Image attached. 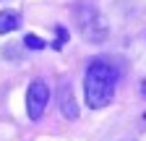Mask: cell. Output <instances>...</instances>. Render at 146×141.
<instances>
[{
	"label": "cell",
	"mask_w": 146,
	"mask_h": 141,
	"mask_svg": "<svg viewBox=\"0 0 146 141\" xmlns=\"http://www.w3.org/2000/svg\"><path fill=\"white\" fill-rule=\"evenodd\" d=\"M58 102H60V110L65 118H78V107H76V97H73V89L68 86V81L60 84V92H58Z\"/></svg>",
	"instance_id": "cell-4"
},
{
	"label": "cell",
	"mask_w": 146,
	"mask_h": 141,
	"mask_svg": "<svg viewBox=\"0 0 146 141\" xmlns=\"http://www.w3.org/2000/svg\"><path fill=\"white\" fill-rule=\"evenodd\" d=\"M24 45L29 47V50H42L44 47V42L36 37V34H26V39H24Z\"/></svg>",
	"instance_id": "cell-6"
},
{
	"label": "cell",
	"mask_w": 146,
	"mask_h": 141,
	"mask_svg": "<svg viewBox=\"0 0 146 141\" xmlns=\"http://www.w3.org/2000/svg\"><path fill=\"white\" fill-rule=\"evenodd\" d=\"M141 92H143V97H146V81H143V86H141Z\"/></svg>",
	"instance_id": "cell-7"
},
{
	"label": "cell",
	"mask_w": 146,
	"mask_h": 141,
	"mask_svg": "<svg viewBox=\"0 0 146 141\" xmlns=\"http://www.w3.org/2000/svg\"><path fill=\"white\" fill-rule=\"evenodd\" d=\"M76 21H78V31L86 42H104L107 39V24L102 19V13L94 8V5H78L76 11Z\"/></svg>",
	"instance_id": "cell-2"
},
{
	"label": "cell",
	"mask_w": 146,
	"mask_h": 141,
	"mask_svg": "<svg viewBox=\"0 0 146 141\" xmlns=\"http://www.w3.org/2000/svg\"><path fill=\"white\" fill-rule=\"evenodd\" d=\"M18 26H21V13L18 11H11V8L0 11V34H11Z\"/></svg>",
	"instance_id": "cell-5"
},
{
	"label": "cell",
	"mask_w": 146,
	"mask_h": 141,
	"mask_svg": "<svg viewBox=\"0 0 146 141\" xmlns=\"http://www.w3.org/2000/svg\"><path fill=\"white\" fill-rule=\"evenodd\" d=\"M50 102V86L44 78H34L29 84V92H26V112L31 120H39L44 115V107Z\"/></svg>",
	"instance_id": "cell-3"
},
{
	"label": "cell",
	"mask_w": 146,
	"mask_h": 141,
	"mask_svg": "<svg viewBox=\"0 0 146 141\" xmlns=\"http://www.w3.org/2000/svg\"><path fill=\"white\" fill-rule=\"evenodd\" d=\"M120 78L117 65H112L104 58L91 60L84 73V97L91 110H102L115 99V86Z\"/></svg>",
	"instance_id": "cell-1"
}]
</instances>
